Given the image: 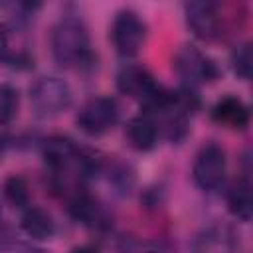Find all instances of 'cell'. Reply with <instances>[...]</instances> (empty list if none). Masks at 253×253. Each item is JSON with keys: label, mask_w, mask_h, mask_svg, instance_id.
<instances>
[{"label": "cell", "mask_w": 253, "mask_h": 253, "mask_svg": "<svg viewBox=\"0 0 253 253\" xmlns=\"http://www.w3.org/2000/svg\"><path fill=\"white\" fill-rule=\"evenodd\" d=\"M51 55L59 67L93 69L97 55L89 43V30L79 16H63L51 28Z\"/></svg>", "instance_id": "6da1fadb"}, {"label": "cell", "mask_w": 253, "mask_h": 253, "mask_svg": "<svg viewBox=\"0 0 253 253\" xmlns=\"http://www.w3.org/2000/svg\"><path fill=\"white\" fill-rule=\"evenodd\" d=\"M172 67L180 77L182 85L198 89L204 83H213L221 77V69L208 53L194 43H182L172 57Z\"/></svg>", "instance_id": "7a4b0ae2"}, {"label": "cell", "mask_w": 253, "mask_h": 253, "mask_svg": "<svg viewBox=\"0 0 253 253\" xmlns=\"http://www.w3.org/2000/svg\"><path fill=\"white\" fill-rule=\"evenodd\" d=\"M73 91L71 85L55 75L40 77L30 87V105L36 117L40 119H51L61 113H65L71 107Z\"/></svg>", "instance_id": "3957f363"}, {"label": "cell", "mask_w": 253, "mask_h": 253, "mask_svg": "<svg viewBox=\"0 0 253 253\" xmlns=\"http://www.w3.org/2000/svg\"><path fill=\"white\" fill-rule=\"evenodd\" d=\"M192 178L194 184L206 192V194H215L221 190L227 178V154L225 148L217 142H206L194 158L192 164Z\"/></svg>", "instance_id": "277c9868"}, {"label": "cell", "mask_w": 253, "mask_h": 253, "mask_svg": "<svg viewBox=\"0 0 253 253\" xmlns=\"http://www.w3.org/2000/svg\"><path fill=\"white\" fill-rule=\"evenodd\" d=\"M119 119L121 107L117 99L109 95H99L91 97L79 107L75 115V125L87 136H103L117 126Z\"/></svg>", "instance_id": "5b68a950"}, {"label": "cell", "mask_w": 253, "mask_h": 253, "mask_svg": "<svg viewBox=\"0 0 253 253\" xmlns=\"http://www.w3.org/2000/svg\"><path fill=\"white\" fill-rule=\"evenodd\" d=\"M146 34H148L146 22L136 10L123 8L115 14L111 24V42L119 55L123 57L136 55L146 42Z\"/></svg>", "instance_id": "8992f818"}, {"label": "cell", "mask_w": 253, "mask_h": 253, "mask_svg": "<svg viewBox=\"0 0 253 253\" xmlns=\"http://www.w3.org/2000/svg\"><path fill=\"white\" fill-rule=\"evenodd\" d=\"M190 32L202 42H215L223 36V6L211 0H194L184 6Z\"/></svg>", "instance_id": "52a82bcc"}, {"label": "cell", "mask_w": 253, "mask_h": 253, "mask_svg": "<svg viewBox=\"0 0 253 253\" xmlns=\"http://www.w3.org/2000/svg\"><path fill=\"white\" fill-rule=\"evenodd\" d=\"M67 213L73 221L99 233L109 231L113 227V213L109 211V208L85 188L75 190L67 198Z\"/></svg>", "instance_id": "ba28073f"}, {"label": "cell", "mask_w": 253, "mask_h": 253, "mask_svg": "<svg viewBox=\"0 0 253 253\" xmlns=\"http://www.w3.org/2000/svg\"><path fill=\"white\" fill-rule=\"evenodd\" d=\"M81 154V146L65 134H51L42 140V158L51 176H71Z\"/></svg>", "instance_id": "9c48e42d"}, {"label": "cell", "mask_w": 253, "mask_h": 253, "mask_svg": "<svg viewBox=\"0 0 253 253\" xmlns=\"http://www.w3.org/2000/svg\"><path fill=\"white\" fill-rule=\"evenodd\" d=\"M237 249L239 233L221 221L204 227L192 243V253H235Z\"/></svg>", "instance_id": "30bf717a"}, {"label": "cell", "mask_w": 253, "mask_h": 253, "mask_svg": "<svg viewBox=\"0 0 253 253\" xmlns=\"http://www.w3.org/2000/svg\"><path fill=\"white\" fill-rule=\"evenodd\" d=\"M210 117L215 125L231 130H245L251 121L249 107L235 95H225L217 99L210 111Z\"/></svg>", "instance_id": "8fae6325"}, {"label": "cell", "mask_w": 253, "mask_h": 253, "mask_svg": "<svg viewBox=\"0 0 253 253\" xmlns=\"http://www.w3.org/2000/svg\"><path fill=\"white\" fill-rule=\"evenodd\" d=\"M125 138H126L128 146L136 152H150L152 148H156V144L160 140V130H158L154 117L140 113V115L128 119V123L125 126Z\"/></svg>", "instance_id": "7c38bea8"}, {"label": "cell", "mask_w": 253, "mask_h": 253, "mask_svg": "<svg viewBox=\"0 0 253 253\" xmlns=\"http://www.w3.org/2000/svg\"><path fill=\"white\" fill-rule=\"evenodd\" d=\"M20 227L34 241H47L55 235V229H57L53 215L42 206L24 208L20 215Z\"/></svg>", "instance_id": "4fadbf2b"}, {"label": "cell", "mask_w": 253, "mask_h": 253, "mask_svg": "<svg viewBox=\"0 0 253 253\" xmlns=\"http://www.w3.org/2000/svg\"><path fill=\"white\" fill-rule=\"evenodd\" d=\"M227 210L229 213L247 223L251 221L253 217V196H251V182H249V176L247 172H243L229 188L227 192Z\"/></svg>", "instance_id": "5bb4252c"}, {"label": "cell", "mask_w": 253, "mask_h": 253, "mask_svg": "<svg viewBox=\"0 0 253 253\" xmlns=\"http://www.w3.org/2000/svg\"><path fill=\"white\" fill-rule=\"evenodd\" d=\"M101 174L107 178L109 186L119 196H128L132 192V188H134V182H136L134 168L130 164L123 162V160H107L105 158Z\"/></svg>", "instance_id": "9a60e30c"}, {"label": "cell", "mask_w": 253, "mask_h": 253, "mask_svg": "<svg viewBox=\"0 0 253 253\" xmlns=\"http://www.w3.org/2000/svg\"><path fill=\"white\" fill-rule=\"evenodd\" d=\"M2 194H4V200L18 210H24L30 206V184L20 174H12L4 180Z\"/></svg>", "instance_id": "2e32d148"}, {"label": "cell", "mask_w": 253, "mask_h": 253, "mask_svg": "<svg viewBox=\"0 0 253 253\" xmlns=\"http://www.w3.org/2000/svg\"><path fill=\"white\" fill-rule=\"evenodd\" d=\"M229 63H231L233 73L241 81H249L253 75V43L243 42V43L235 45L229 55Z\"/></svg>", "instance_id": "e0dca14e"}, {"label": "cell", "mask_w": 253, "mask_h": 253, "mask_svg": "<svg viewBox=\"0 0 253 253\" xmlns=\"http://www.w3.org/2000/svg\"><path fill=\"white\" fill-rule=\"evenodd\" d=\"M20 109V93L10 83H0V125H10Z\"/></svg>", "instance_id": "ac0fdd59"}, {"label": "cell", "mask_w": 253, "mask_h": 253, "mask_svg": "<svg viewBox=\"0 0 253 253\" xmlns=\"http://www.w3.org/2000/svg\"><path fill=\"white\" fill-rule=\"evenodd\" d=\"M123 253H172L162 239H123Z\"/></svg>", "instance_id": "d6986e66"}, {"label": "cell", "mask_w": 253, "mask_h": 253, "mask_svg": "<svg viewBox=\"0 0 253 253\" xmlns=\"http://www.w3.org/2000/svg\"><path fill=\"white\" fill-rule=\"evenodd\" d=\"M166 202V190L162 184H152V186H146L142 192H140V206L146 210V211H156L164 206Z\"/></svg>", "instance_id": "ffe728a7"}, {"label": "cell", "mask_w": 253, "mask_h": 253, "mask_svg": "<svg viewBox=\"0 0 253 253\" xmlns=\"http://www.w3.org/2000/svg\"><path fill=\"white\" fill-rule=\"evenodd\" d=\"M4 65L10 67V69H22V71H26V69H32L34 67V55L30 51H26V49H18V51L12 49L10 55L6 57Z\"/></svg>", "instance_id": "44dd1931"}, {"label": "cell", "mask_w": 253, "mask_h": 253, "mask_svg": "<svg viewBox=\"0 0 253 253\" xmlns=\"http://www.w3.org/2000/svg\"><path fill=\"white\" fill-rule=\"evenodd\" d=\"M0 253H32V249L28 245H24V243L6 239V241L0 243Z\"/></svg>", "instance_id": "7402d4cb"}, {"label": "cell", "mask_w": 253, "mask_h": 253, "mask_svg": "<svg viewBox=\"0 0 253 253\" xmlns=\"http://www.w3.org/2000/svg\"><path fill=\"white\" fill-rule=\"evenodd\" d=\"M10 40H8V30L4 26H0V63L4 65L6 57L10 55Z\"/></svg>", "instance_id": "603a6c76"}, {"label": "cell", "mask_w": 253, "mask_h": 253, "mask_svg": "<svg viewBox=\"0 0 253 253\" xmlns=\"http://www.w3.org/2000/svg\"><path fill=\"white\" fill-rule=\"evenodd\" d=\"M69 253H101V251H99L97 245H89V243H85V245H77V247H73Z\"/></svg>", "instance_id": "cb8c5ba5"}, {"label": "cell", "mask_w": 253, "mask_h": 253, "mask_svg": "<svg viewBox=\"0 0 253 253\" xmlns=\"http://www.w3.org/2000/svg\"><path fill=\"white\" fill-rule=\"evenodd\" d=\"M6 146H8V138L4 134H0V160H2V156L6 152Z\"/></svg>", "instance_id": "d4e9b609"}, {"label": "cell", "mask_w": 253, "mask_h": 253, "mask_svg": "<svg viewBox=\"0 0 253 253\" xmlns=\"http://www.w3.org/2000/svg\"><path fill=\"white\" fill-rule=\"evenodd\" d=\"M0 219H2V208H0Z\"/></svg>", "instance_id": "484cf974"}]
</instances>
